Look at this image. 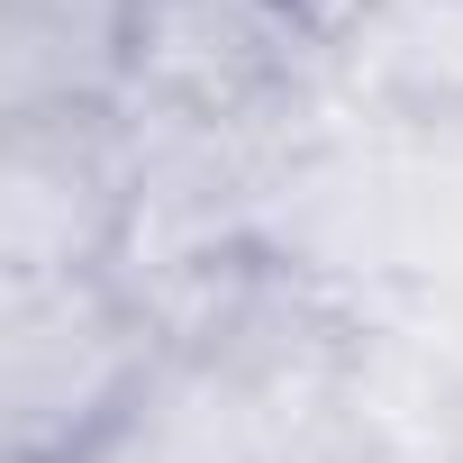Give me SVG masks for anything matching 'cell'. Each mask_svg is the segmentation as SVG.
Instances as JSON below:
<instances>
[{
	"instance_id": "1",
	"label": "cell",
	"mask_w": 463,
	"mask_h": 463,
	"mask_svg": "<svg viewBox=\"0 0 463 463\" xmlns=\"http://www.w3.org/2000/svg\"><path fill=\"white\" fill-rule=\"evenodd\" d=\"M164 327L118 291V273L0 291V427L10 463H82L164 373Z\"/></svg>"
},
{
	"instance_id": "2",
	"label": "cell",
	"mask_w": 463,
	"mask_h": 463,
	"mask_svg": "<svg viewBox=\"0 0 463 463\" xmlns=\"http://www.w3.org/2000/svg\"><path fill=\"white\" fill-rule=\"evenodd\" d=\"M128 209H137V137L118 100L10 118V146H0V291L109 273Z\"/></svg>"
},
{
	"instance_id": "3",
	"label": "cell",
	"mask_w": 463,
	"mask_h": 463,
	"mask_svg": "<svg viewBox=\"0 0 463 463\" xmlns=\"http://www.w3.org/2000/svg\"><path fill=\"white\" fill-rule=\"evenodd\" d=\"M10 19H46V28H82V37H109L128 46V10L137 0H0Z\"/></svg>"
},
{
	"instance_id": "4",
	"label": "cell",
	"mask_w": 463,
	"mask_h": 463,
	"mask_svg": "<svg viewBox=\"0 0 463 463\" xmlns=\"http://www.w3.org/2000/svg\"><path fill=\"white\" fill-rule=\"evenodd\" d=\"M373 10H382V0H300V19H309V28L327 37V46H336V37H345L354 19H373Z\"/></svg>"
}]
</instances>
